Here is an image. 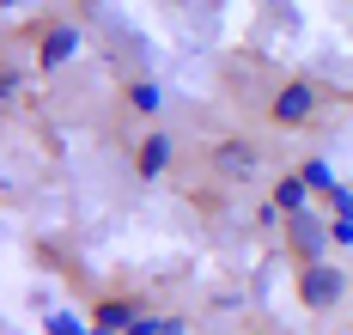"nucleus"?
<instances>
[{
	"instance_id": "nucleus-1",
	"label": "nucleus",
	"mask_w": 353,
	"mask_h": 335,
	"mask_svg": "<svg viewBox=\"0 0 353 335\" xmlns=\"http://www.w3.org/2000/svg\"><path fill=\"white\" fill-rule=\"evenodd\" d=\"M341 287H347V281H341V274H335V268H311V274H305V305H335V298H341Z\"/></svg>"
},
{
	"instance_id": "nucleus-7",
	"label": "nucleus",
	"mask_w": 353,
	"mask_h": 335,
	"mask_svg": "<svg viewBox=\"0 0 353 335\" xmlns=\"http://www.w3.org/2000/svg\"><path fill=\"white\" fill-rule=\"evenodd\" d=\"M292 220H299V250H305V256H317V250H323V225H311L305 214H292Z\"/></svg>"
},
{
	"instance_id": "nucleus-8",
	"label": "nucleus",
	"mask_w": 353,
	"mask_h": 335,
	"mask_svg": "<svg viewBox=\"0 0 353 335\" xmlns=\"http://www.w3.org/2000/svg\"><path fill=\"white\" fill-rule=\"evenodd\" d=\"M305 183H311V189H329V195L341 189V183H335V171H329L323 159H311V165H305Z\"/></svg>"
},
{
	"instance_id": "nucleus-11",
	"label": "nucleus",
	"mask_w": 353,
	"mask_h": 335,
	"mask_svg": "<svg viewBox=\"0 0 353 335\" xmlns=\"http://www.w3.org/2000/svg\"><path fill=\"white\" fill-rule=\"evenodd\" d=\"M128 98H134V110H159V85H134Z\"/></svg>"
},
{
	"instance_id": "nucleus-5",
	"label": "nucleus",
	"mask_w": 353,
	"mask_h": 335,
	"mask_svg": "<svg viewBox=\"0 0 353 335\" xmlns=\"http://www.w3.org/2000/svg\"><path fill=\"white\" fill-rule=\"evenodd\" d=\"M274 207H281V214H305V177H286V183L274 189Z\"/></svg>"
},
{
	"instance_id": "nucleus-14",
	"label": "nucleus",
	"mask_w": 353,
	"mask_h": 335,
	"mask_svg": "<svg viewBox=\"0 0 353 335\" xmlns=\"http://www.w3.org/2000/svg\"><path fill=\"white\" fill-rule=\"evenodd\" d=\"M165 335H183V323H165Z\"/></svg>"
},
{
	"instance_id": "nucleus-13",
	"label": "nucleus",
	"mask_w": 353,
	"mask_h": 335,
	"mask_svg": "<svg viewBox=\"0 0 353 335\" xmlns=\"http://www.w3.org/2000/svg\"><path fill=\"white\" fill-rule=\"evenodd\" d=\"M329 238H335V244H353V220H335V225H329Z\"/></svg>"
},
{
	"instance_id": "nucleus-4",
	"label": "nucleus",
	"mask_w": 353,
	"mask_h": 335,
	"mask_svg": "<svg viewBox=\"0 0 353 335\" xmlns=\"http://www.w3.org/2000/svg\"><path fill=\"white\" fill-rule=\"evenodd\" d=\"M165 165H171V134H152L146 152H141V171H146V177H159Z\"/></svg>"
},
{
	"instance_id": "nucleus-12",
	"label": "nucleus",
	"mask_w": 353,
	"mask_h": 335,
	"mask_svg": "<svg viewBox=\"0 0 353 335\" xmlns=\"http://www.w3.org/2000/svg\"><path fill=\"white\" fill-rule=\"evenodd\" d=\"M329 201H335V220H353V189H335Z\"/></svg>"
},
{
	"instance_id": "nucleus-15",
	"label": "nucleus",
	"mask_w": 353,
	"mask_h": 335,
	"mask_svg": "<svg viewBox=\"0 0 353 335\" xmlns=\"http://www.w3.org/2000/svg\"><path fill=\"white\" fill-rule=\"evenodd\" d=\"M6 6H25V0H6Z\"/></svg>"
},
{
	"instance_id": "nucleus-3",
	"label": "nucleus",
	"mask_w": 353,
	"mask_h": 335,
	"mask_svg": "<svg viewBox=\"0 0 353 335\" xmlns=\"http://www.w3.org/2000/svg\"><path fill=\"white\" fill-rule=\"evenodd\" d=\"M274 116L281 122H305L311 116V85H286L281 98H274Z\"/></svg>"
},
{
	"instance_id": "nucleus-9",
	"label": "nucleus",
	"mask_w": 353,
	"mask_h": 335,
	"mask_svg": "<svg viewBox=\"0 0 353 335\" xmlns=\"http://www.w3.org/2000/svg\"><path fill=\"white\" fill-rule=\"evenodd\" d=\"M219 165H225V171H250V147H225Z\"/></svg>"
},
{
	"instance_id": "nucleus-6",
	"label": "nucleus",
	"mask_w": 353,
	"mask_h": 335,
	"mask_svg": "<svg viewBox=\"0 0 353 335\" xmlns=\"http://www.w3.org/2000/svg\"><path fill=\"white\" fill-rule=\"evenodd\" d=\"M134 323H141V317H134L128 305H104V311H98V329H104V335H116V329H134Z\"/></svg>"
},
{
	"instance_id": "nucleus-2",
	"label": "nucleus",
	"mask_w": 353,
	"mask_h": 335,
	"mask_svg": "<svg viewBox=\"0 0 353 335\" xmlns=\"http://www.w3.org/2000/svg\"><path fill=\"white\" fill-rule=\"evenodd\" d=\"M73 49H79V31H73V25L49 31V37H43V68H61V61H68Z\"/></svg>"
},
{
	"instance_id": "nucleus-10",
	"label": "nucleus",
	"mask_w": 353,
	"mask_h": 335,
	"mask_svg": "<svg viewBox=\"0 0 353 335\" xmlns=\"http://www.w3.org/2000/svg\"><path fill=\"white\" fill-rule=\"evenodd\" d=\"M49 335H85V329H79V317H68V311H55V317H49Z\"/></svg>"
}]
</instances>
